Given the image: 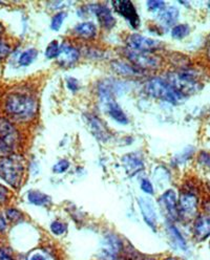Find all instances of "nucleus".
Wrapping results in <instances>:
<instances>
[{"instance_id":"5","label":"nucleus","mask_w":210,"mask_h":260,"mask_svg":"<svg viewBox=\"0 0 210 260\" xmlns=\"http://www.w3.org/2000/svg\"><path fill=\"white\" fill-rule=\"evenodd\" d=\"M168 82L169 84L182 95L192 94L198 92L202 85L199 83V81L191 72L182 71L175 72L168 75Z\"/></svg>"},{"instance_id":"13","label":"nucleus","mask_w":210,"mask_h":260,"mask_svg":"<svg viewBox=\"0 0 210 260\" xmlns=\"http://www.w3.org/2000/svg\"><path fill=\"white\" fill-rule=\"evenodd\" d=\"M193 236L197 241H204L210 237V217L201 214L193 221Z\"/></svg>"},{"instance_id":"1","label":"nucleus","mask_w":210,"mask_h":260,"mask_svg":"<svg viewBox=\"0 0 210 260\" xmlns=\"http://www.w3.org/2000/svg\"><path fill=\"white\" fill-rule=\"evenodd\" d=\"M6 111L15 120L27 121L36 115L37 101L28 94L12 93L6 101Z\"/></svg>"},{"instance_id":"32","label":"nucleus","mask_w":210,"mask_h":260,"mask_svg":"<svg viewBox=\"0 0 210 260\" xmlns=\"http://www.w3.org/2000/svg\"><path fill=\"white\" fill-rule=\"evenodd\" d=\"M0 260H15L9 248H0Z\"/></svg>"},{"instance_id":"27","label":"nucleus","mask_w":210,"mask_h":260,"mask_svg":"<svg viewBox=\"0 0 210 260\" xmlns=\"http://www.w3.org/2000/svg\"><path fill=\"white\" fill-rule=\"evenodd\" d=\"M59 51H60V45L58 44L57 41H52L48 46L46 47L45 51V56L48 59H53V58H57L59 55Z\"/></svg>"},{"instance_id":"44","label":"nucleus","mask_w":210,"mask_h":260,"mask_svg":"<svg viewBox=\"0 0 210 260\" xmlns=\"http://www.w3.org/2000/svg\"><path fill=\"white\" fill-rule=\"evenodd\" d=\"M203 206H204L205 210H207V211H209V212H210V201L206 202V203H205Z\"/></svg>"},{"instance_id":"48","label":"nucleus","mask_w":210,"mask_h":260,"mask_svg":"<svg viewBox=\"0 0 210 260\" xmlns=\"http://www.w3.org/2000/svg\"><path fill=\"white\" fill-rule=\"evenodd\" d=\"M209 43H210V36H209Z\"/></svg>"},{"instance_id":"16","label":"nucleus","mask_w":210,"mask_h":260,"mask_svg":"<svg viewBox=\"0 0 210 260\" xmlns=\"http://www.w3.org/2000/svg\"><path fill=\"white\" fill-rule=\"evenodd\" d=\"M86 122H87V125L89 126V129L92 130L93 135L98 140L105 142L110 138V134L107 130V128L96 116L87 115Z\"/></svg>"},{"instance_id":"35","label":"nucleus","mask_w":210,"mask_h":260,"mask_svg":"<svg viewBox=\"0 0 210 260\" xmlns=\"http://www.w3.org/2000/svg\"><path fill=\"white\" fill-rule=\"evenodd\" d=\"M13 149L12 146L0 137V153H9Z\"/></svg>"},{"instance_id":"26","label":"nucleus","mask_w":210,"mask_h":260,"mask_svg":"<svg viewBox=\"0 0 210 260\" xmlns=\"http://www.w3.org/2000/svg\"><path fill=\"white\" fill-rule=\"evenodd\" d=\"M188 34H189V26L186 24L175 25L171 30V35L175 39H182L186 37Z\"/></svg>"},{"instance_id":"24","label":"nucleus","mask_w":210,"mask_h":260,"mask_svg":"<svg viewBox=\"0 0 210 260\" xmlns=\"http://www.w3.org/2000/svg\"><path fill=\"white\" fill-rule=\"evenodd\" d=\"M38 52L34 48H29V50L23 52L19 58V64L21 67H27L31 63H33L34 60L37 58Z\"/></svg>"},{"instance_id":"4","label":"nucleus","mask_w":210,"mask_h":260,"mask_svg":"<svg viewBox=\"0 0 210 260\" xmlns=\"http://www.w3.org/2000/svg\"><path fill=\"white\" fill-rule=\"evenodd\" d=\"M114 92L115 91L112 89V86H110V84H107L106 82H103L101 85H99L100 101L105 111L118 123L127 124L128 119L125 113L123 112L122 108L116 102Z\"/></svg>"},{"instance_id":"46","label":"nucleus","mask_w":210,"mask_h":260,"mask_svg":"<svg viewBox=\"0 0 210 260\" xmlns=\"http://www.w3.org/2000/svg\"><path fill=\"white\" fill-rule=\"evenodd\" d=\"M3 31H4V26H3L2 23H0V35L3 34Z\"/></svg>"},{"instance_id":"45","label":"nucleus","mask_w":210,"mask_h":260,"mask_svg":"<svg viewBox=\"0 0 210 260\" xmlns=\"http://www.w3.org/2000/svg\"><path fill=\"white\" fill-rule=\"evenodd\" d=\"M207 55H208V58L210 59V43L208 44V48H207Z\"/></svg>"},{"instance_id":"40","label":"nucleus","mask_w":210,"mask_h":260,"mask_svg":"<svg viewBox=\"0 0 210 260\" xmlns=\"http://www.w3.org/2000/svg\"><path fill=\"white\" fill-rule=\"evenodd\" d=\"M29 260H46V257L42 253H34L31 256Z\"/></svg>"},{"instance_id":"33","label":"nucleus","mask_w":210,"mask_h":260,"mask_svg":"<svg viewBox=\"0 0 210 260\" xmlns=\"http://www.w3.org/2000/svg\"><path fill=\"white\" fill-rule=\"evenodd\" d=\"M9 195H10L9 189L0 184V204H5L9 199Z\"/></svg>"},{"instance_id":"10","label":"nucleus","mask_w":210,"mask_h":260,"mask_svg":"<svg viewBox=\"0 0 210 260\" xmlns=\"http://www.w3.org/2000/svg\"><path fill=\"white\" fill-rule=\"evenodd\" d=\"M112 8L119 13L123 18H125L129 24L134 28H138L140 25V18L137 13V10L132 2H126V0H117L111 4Z\"/></svg>"},{"instance_id":"34","label":"nucleus","mask_w":210,"mask_h":260,"mask_svg":"<svg viewBox=\"0 0 210 260\" xmlns=\"http://www.w3.org/2000/svg\"><path fill=\"white\" fill-rule=\"evenodd\" d=\"M11 52V47L5 43V42H0V60L5 59Z\"/></svg>"},{"instance_id":"41","label":"nucleus","mask_w":210,"mask_h":260,"mask_svg":"<svg viewBox=\"0 0 210 260\" xmlns=\"http://www.w3.org/2000/svg\"><path fill=\"white\" fill-rule=\"evenodd\" d=\"M7 229V221L4 216L0 215V232H4Z\"/></svg>"},{"instance_id":"15","label":"nucleus","mask_w":210,"mask_h":260,"mask_svg":"<svg viewBox=\"0 0 210 260\" xmlns=\"http://www.w3.org/2000/svg\"><path fill=\"white\" fill-rule=\"evenodd\" d=\"M78 58H79V52L74 46L66 43H63L60 46L57 61L61 67H70V65L74 64L78 60Z\"/></svg>"},{"instance_id":"42","label":"nucleus","mask_w":210,"mask_h":260,"mask_svg":"<svg viewBox=\"0 0 210 260\" xmlns=\"http://www.w3.org/2000/svg\"><path fill=\"white\" fill-rule=\"evenodd\" d=\"M161 260H181V259L179 257H175V256H166Z\"/></svg>"},{"instance_id":"2","label":"nucleus","mask_w":210,"mask_h":260,"mask_svg":"<svg viewBox=\"0 0 210 260\" xmlns=\"http://www.w3.org/2000/svg\"><path fill=\"white\" fill-rule=\"evenodd\" d=\"M24 159L20 155H7L0 158V178L13 188H19L24 173Z\"/></svg>"},{"instance_id":"17","label":"nucleus","mask_w":210,"mask_h":260,"mask_svg":"<svg viewBox=\"0 0 210 260\" xmlns=\"http://www.w3.org/2000/svg\"><path fill=\"white\" fill-rule=\"evenodd\" d=\"M0 137L6 140L12 147L18 139V133L14 125L7 119H0Z\"/></svg>"},{"instance_id":"47","label":"nucleus","mask_w":210,"mask_h":260,"mask_svg":"<svg viewBox=\"0 0 210 260\" xmlns=\"http://www.w3.org/2000/svg\"><path fill=\"white\" fill-rule=\"evenodd\" d=\"M207 188H208V189H209V191H210V182H208V183H207Z\"/></svg>"},{"instance_id":"29","label":"nucleus","mask_w":210,"mask_h":260,"mask_svg":"<svg viewBox=\"0 0 210 260\" xmlns=\"http://www.w3.org/2000/svg\"><path fill=\"white\" fill-rule=\"evenodd\" d=\"M6 215H7V218L9 219V221H11V222L19 221L23 217L22 213L17 209H8Z\"/></svg>"},{"instance_id":"25","label":"nucleus","mask_w":210,"mask_h":260,"mask_svg":"<svg viewBox=\"0 0 210 260\" xmlns=\"http://www.w3.org/2000/svg\"><path fill=\"white\" fill-rule=\"evenodd\" d=\"M51 232L55 235V236H61L64 233L68 231V225L67 223H64L63 221L60 220H54L51 225Z\"/></svg>"},{"instance_id":"14","label":"nucleus","mask_w":210,"mask_h":260,"mask_svg":"<svg viewBox=\"0 0 210 260\" xmlns=\"http://www.w3.org/2000/svg\"><path fill=\"white\" fill-rule=\"evenodd\" d=\"M122 164L124 166L126 173L129 176H134L144 169V162L141 156L136 152H132L124 155L122 157Z\"/></svg>"},{"instance_id":"20","label":"nucleus","mask_w":210,"mask_h":260,"mask_svg":"<svg viewBox=\"0 0 210 260\" xmlns=\"http://www.w3.org/2000/svg\"><path fill=\"white\" fill-rule=\"evenodd\" d=\"M168 232H169V235L172 238V241L177 249H180L182 251L188 250V246H187V242H186L185 238L183 237V235L181 234L179 229H177L175 225L172 224V222L168 223Z\"/></svg>"},{"instance_id":"11","label":"nucleus","mask_w":210,"mask_h":260,"mask_svg":"<svg viewBox=\"0 0 210 260\" xmlns=\"http://www.w3.org/2000/svg\"><path fill=\"white\" fill-rule=\"evenodd\" d=\"M127 45L131 50L138 52L153 53L160 47V42L139 34H133L127 38Z\"/></svg>"},{"instance_id":"43","label":"nucleus","mask_w":210,"mask_h":260,"mask_svg":"<svg viewBox=\"0 0 210 260\" xmlns=\"http://www.w3.org/2000/svg\"><path fill=\"white\" fill-rule=\"evenodd\" d=\"M139 260H158V259L152 256H142Z\"/></svg>"},{"instance_id":"31","label":"nucleus","mask_w":210,"mask_h":260,"mask_svg":"<svg viewBox=\"0 0 210 260\" xmlns=\"http://www.w3.org/2000/svg\"><path fill=\"white\" fill-rule=\"evenodd\" d=\"M141 189H142V191L144 193L151 194V195L154 194V192H155L154 186H153V184L148 180H142V182H141Z\"/></svg>"},{"instance_id":"7","label":"nucleus","mask_w":210,"mask_h":260,"mask_svg":"<svg viewBox=\"0 0 210 260\" xmlns=\"http://www.w3.org/2000/svg\"><path fill=\"white\" fill-rule=\"evenodd\" d=\"M199 199L197 195L191 191H184L180 194L177 201V215L179 219L189 222L196 219L198 214Z\"/></svg>"},{"instance_id":"38","label":"nucleus","mask_w":210,"mask_h":260,"mask_svg":"<svg viewBox=\"0 0 210 260\" xmlns=\"http://www.w3.org/2000/svg\"><path fill=\"white\" fill-rule=\"evenodd\" d=\"M189 149H190V148L186 149V150H185V151H183L180 155H177V156H176V161H177V162H183V161L187 160V159L192 155V153H193V149H191L190 151H189Z\"/></svg>"},{"instance_id":"49","label":"nucleus","mask_w":210,"mask_h":260,"mask_svg":"<svg viewBox=\"0 0 210 260\" xmlns=\"http://www.w3.org/2000/svg\"><path fill=\"white\" fill-rule=\"evenodd\" d=\"M208 7H209V8H210V4H209V5H208Z\"/></svg>"},{"instance_id":"28","label":"nucleus","mask_w":210,"mask_h":260,"mask_svg":"<svg viewBox=\"0 0 210 260\" xmlns=\"http://www.w3.org/2000/svg\"><path fill=\"white\" fill-rule=\"evenodd\" d=\"M66 17H67L66 12H59L58 14H56L52 19V23H51L52 29L58 30L61 27V25H62L64 19H66Z\"/></svg>"},{"instance_id":"9","label":"nucleus","mask_w":210,"mask_h":260,"mask_svg":"<svg viewBox=\"0 0 210 260\" xmlns=\"http://www.w3.org/2000/svg\"><path fill=\"white\" fill-rule=\"evenodd\" d=\"M159 204L164 215L168 218L169 222L179 219L177 215V200L176 193L172 189L166 190L159 199Z\"/></svg>"},{"instance_id":"6","label":"nucleus","mask_w":210,"mask_h":260,"mask_svg":"<svg viewBox=\"0 0 210 260\" xmlns=\"http://www.w3.org/2000/svg\"><path fill=\"white\" fill-rule=\"evenodd\" d=\"M125 246L121 238L112 233L103 237L101 248L97 254V260H118L123 254Z\"/></svg>"},{"instance_id":"36","label":"nucleus","mask_w":210,"mask_h":260,"mask_svg":"<svg viewBox=\"0 0 210 260\" xmlns=\"http://www.w3.org/2000/svg\"><path fill=\"white\" fill-rule=\"evenodd\" d=\"M199 161L201 162L202 165L204 166H207V167H210V153L208 152H205V151H202L199 155Z\"/></svg>"},{"instance_id":"23","label":"nucleus","mask_w":210,"mask_h":260,"mask_svg":"<svg viewBox=\"0 0 210 260\" xmlns=\"http://www.w3.org/2000/svg\"><path fill=\"white\" fill-rule=\"evenodd\" d=\"M112 68L114 70L122 75H128V76H134V75H140L142 74V71L136 67H132L126 62L121 61H115L112 62Z\"/></svg>"},{"instance_id":"22","label":"nucleus","mask_w":210,"mask_h":260,"mask_svg":"<svg viewBox=\"0 0 210 260\" xmlns=\"http://www.w3.org/2000/svg\"><path fill=\"white\" fill-rule=\"evenodd\" d=\"M27 200L31 204H33L35 206H48L52 203L51 197H48L47 194H44L36 190L28 192Z\"/></svg>"},{"instance_id":"19","label":"nucleus","mask_w":210,"mask_h":260,"mask_svg":"<svg viewBox=\"0 0 210 260\" xmlns=\"http://www.w3.org/2000/svg\"><path fill=\"white\" fill-rule=\"evenodd\" d=\"M158 17L161 23L165 24L166 26H170L176 21L177 17H179V10L175 7L164 8L163 10H161Z\"/></svg>"},{"instance_id":"21","label":"nucleus","mask_w":210,"mask_h":260,"mask_svg":"<svg viewBox=\"0 0 210 260\" xmlns=\"http://www.w3.org/2000/svg\"><path fill=\"white\" fill-rule=\"evenodd\" d=\"M75 32L80 37L85 38V39H91L96 36L97 28L93 22L87 21V22H82V23H79L78 25H76Z\"/></svg>"},{"instance_id":"12","label":"nucleus","mask_w":210,"mask_h":260,"mask_svg":"<svg viewBox=\"0 0 210 260\" xmlns=\"http://www.w3.org/2000/svg\"><path fill=\"white\" fill-rule=\"evenodd\" d=\"M138 205L140 207L141 214L143 216L144 221L146 222V224L151 226L153 230L156 231L157 224H158V216H157L156 209L152 200L147 198H139Z\"/></svg>"},{"instance_id":"18","label":"nucleus","mask_w":210,"mask_h":260,"mask_svg":"<svg viewBox=\"0 0 210 260\" xmlns=\"http://www.w3.org/2000/svg\"><path fill=\"white\" fill-rule=\"evenodd\" d=\"M94 13L96 14L101 25L105 28H111L116 24V19L112 16L110 10L105 6H95Z\"/></svg>"},{"instance_id":"30","label":"nucleus","mask_w":210,"mask_h":260,"mask_svg":"<svg viewBox=\"0 0 210 260\" xmlns=\"http://www.w3.org/2000/svg\"><path fill=\"white\" fill-rule=\"evenodd\" d=\"M70 161L67 160V159H60L58 162H56V164L54 165L53 167V171L55 173H58V174H61V173H64L66 172L69 168H70Z\"/></svg>"},{"instance_id":"8","label":"nucleus","mask_w":210,"mask_h":260,"mask_svg":"<svg viewBox=\"0 0 210 260\" xmlns=\"http://www.w3.org/2000/svg\"><path fill=\"white\" fill-rule=\"evenodd\" d=\"M126 56L140 70H156L161 65V59L154 53L138 52L129 48L126 51Z\"/></svg>"},{"instance_id":"37","label":"nucleus","mask_w":210,"mask_h":260,"mask_svg":"<svg viewBox=\"0 0 210 260\" xmlns=\"http://www.w3.org/2000/svg\"><path fill=\"white\" fill-rule=\"evenodd\" d=\"M147 7L151 11H158L163 10L165 8V4L163 2H148Z\"/></svg>"},{"instance_id":"39","label":"nucleus","mask_w":210,"mask_h":260,"mask_svg":"<svg viewBox=\"0 0 210 260\" xmlns=\"http://www.w3.org/2000/svg\"><path fill=\"white\" fill-rule=\"evenodd\" d=\"M67 82H68V87H69L71 90L75 91V90L78 89V81H77L76 79H74V78H69V79L67 80Z\"/></svg>"},{"instance_id":"3","label":"nucleus","mask_w":210,"mask_h":260,"mask_svg":"<svg viewBox=\"0 0 210 260\" xmlns=\"http://www.w3.org/2000/svg\"><path fill=\"white\" fill-rule=\"evenodd\" d=\"M145 90L149 95L172 104H177L184 98V95L177 92L169 84L168 81L161 78H152L148 80L145 84Z\"/></svg>"}]
</instances>
